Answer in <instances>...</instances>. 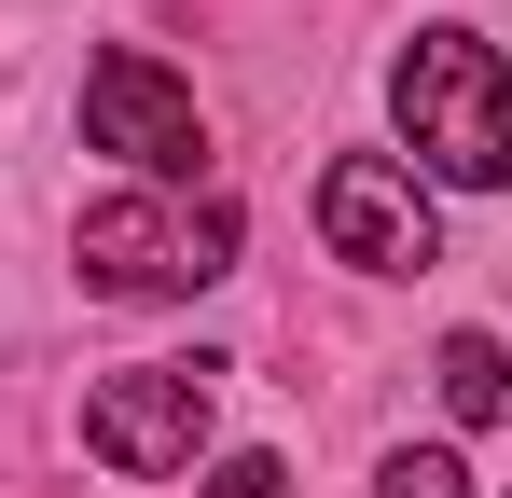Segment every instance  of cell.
<instances>
[{"label":"cell","mask_w":512,"mask_h":498,"mask_svg":"<svg viewBox=\"0 0 512 498\" xmlns=\"http://www.w3.org/2000/svg\"><path fill=\"white\" fill-rule=\"evenodd\" d=\"M388 111H402L429 180H457V194H499L512 180V70H499L485 28H416L402 70H388Z\"/></svg>","instance_id":"cell-1"},{"label":"cell","mask_w":512,"mask_h":498,"mask_svg":"<svg viewBox=\"0 0 512 498\" xmlns=\"http://www.w3.org/2000/svg\"><path fill=\"white\" fill-rule=\"evenodd\" d=\"M70 263L111 305H180V291L236 277V208L222 194H97L70 222Z\"/></svg>","instance_id":"cell-2"},{"label":"cell","mask_w":512,"mask_h":498,"mask_svg":"<svg viewBox=\"0 0 512 498\" xmlns=\"http://www.w3.org/2000/svg\"><path fill=\"white\" fill-rule=\"evenodd\" d=\"M194 443H208V360H125V374L84 388V457L97 471L167 485V471H194Z\"/></svg>","instance_id":"cell-3"},{"label":"cell","mask_w":512,"mask_h":498,"mask_svg":"<svg viewBox=\"0 0 512 498\" xmlns=\"http://www.w3.org/2000/svg\"><path fill=\"white\" fill-rule=\"evenodd\" d=\"M319 236H333V263H360V277H429V263H443L429 180L402 153H333L319 166Z\"/></svg>","instance_id":"cell-4"},{"label":"cell","mask_w":512,"mask_h":498,"mask_svg":"<svg viewBox=\"0 0 512 498\" xmlns=\"http://www.w3.org/2000/svg\"><path fill=\"white\" fill-rule=\"evenodd\" d=\"M84 139H97V153H125L139 180H194V166H208V111H194L139 42H111V56L84 70Z\"/></svg>","instance_id":"cell-5"},{"label":"cell","mask_w":512,"mask_h":498,"mask_svg":"<svg viewBox=\"0 0 512 498\" xmlns=\"http://www.w3.org/2000/svg\"><path fill=\"white\" fill-rule=\"evenodd\" d=\"M443 415L457 429H485V415H512V360H499V332H443Z\"/></svg>","instance_id":"cell-6"},{"label":"cell","mask_w":512,"mask_h":498,"mask_svg":"<svg viewBox=\"0 0 512 498\" xmlns=\"http://www.w3.org/2000/svg\"><path fill=\"white\" fill-rule=\"evenodd\" d=\"M374 498H471V471H457L443 443H402V457L374 471Z\"/></svg>","instance_id":"cell-7"},{"label":"cell","mask_w":512,"mask_h":498,"mask_svg":"<svg viewBox=\"0 0 512 498\" xmlns=\"http://www.w3.org/2000/svg\"><path fill=\"white\" fill-rule=\"evenodd\" d=\"M208 498H291V471H277V457H222V471H208Z\"/></svg>","instance_id":"cell-8"}]
</instances>
